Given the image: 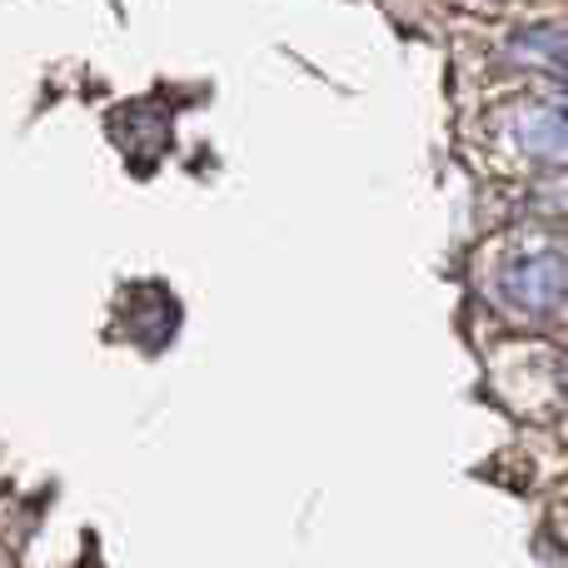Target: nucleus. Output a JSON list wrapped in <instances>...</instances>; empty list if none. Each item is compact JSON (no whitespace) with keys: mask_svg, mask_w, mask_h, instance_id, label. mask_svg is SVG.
<instances>
[{"mask_svg":"<svg viewBox=\"0 0 568 568\" xmlns=\"http://www.w3.org/2000/svg\"><path fill=\"white\" fill-rule=\"evenodd\" d=\"M564 290H568V275H564L559 255L519 260V265L504 275V294H509V304H519L524 314H549L554 304L564 300Z\"/></svg>","mask_w":568,"mask_h":568,"instance_id":"obj_1","label":"nucleus"},{"mask_svg":"<svg viewBox=\"0 0 568 568\" xmlns=\"http://www.w3.org/2000/svg\"><path fill=\"white\" fill-rule=\"evenodd\" d=\"M459 6H464V0H459ZM469 6H484V10H489V6H499V0H469Z\"/></svg>","mask_w":568,"mask_h":568,"instance_id":"obj_2","label":"nucleus"}]
</instances>
